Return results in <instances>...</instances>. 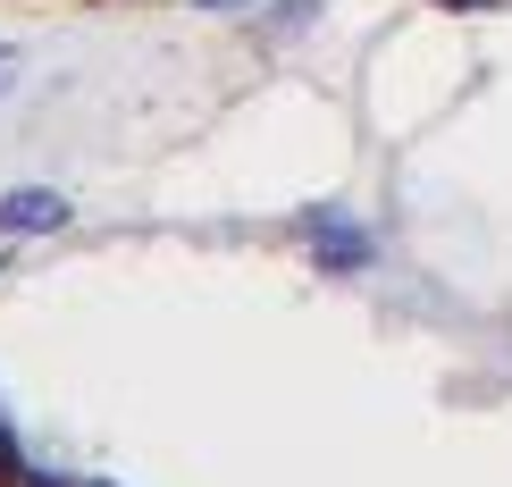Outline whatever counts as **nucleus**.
Segmentation results:
<instances>
[{
    "mask_svg": "<svg viewBox=\"0 0 512 487\" xmlns=\"http://www.w3.org/2000/svg\"><path fill=\"white\" fill-rule=\"evenodd\" d=\"M311 252H319V261H328V269H370V236H361V227L353 219H311Z\"/></svg>",
    "mask_w": 512,
    "mask_h": 487,
    "instance_id": "obj_2",
    "label": "nucleus"
},
{
    "mask_svg": "<svg viewBox=\"0 0 512 487\" xmlns=\"http://www.w3.org/2000/svg\"><path fill=\"white\" fill-rule=\"evenodd\" d=\"M42 227H68V194H51V185L0 194V236H42Z\"/></svg>",
    "mask_w": 512,
    "mask_h": 487,
    "instance_id": "obj_1",
    "label": "nucleus"
},
{
    "mask_svg": "<svg viewBox=\"0 0 512 487\" xmlns=\"http://www.w3.org/2000/svg\"><path fill=\"white\" fill-rule=\"evenodd\" d=\"M17 487H51V479H17Z\"/></svg>",
    "mask_w": 512,
    "mask_h": 487,
    "instance_id": "obj_4",
    "label": "nucleus"
},
{
    "mask_svg": "<svg viewBox=\"0 0 512 487\" xmlns=\"http://www.w3.org/2000/svg\"><path fill=\"white\" fill-rule=\"evenodd\" d=\"M0 487H17V446H9V429H0Z\"/></svg>",
    "mask_w": 512,
    "mask_h": 487,
    "instance_id": "obj_3",
    "label": "nucleus"
}]
</instances>
